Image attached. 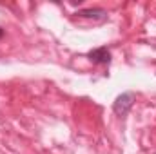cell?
Returning a JSON list of instances; mask_svg holds the SVG:
<instances>
[{
	"mask_svg": "<svg viewBox=\"0 0 156 154\" xmlns=\"http://www.w3.org/2000/svg\"><path fill=\"white\" fill-rule=\"evenodd\" d=\"M87 56H89V60L94 62V64H109V62H111V53H109L107 47H98V49L91 51Z\"/></svg>",
	"mask_w": 156,
	"mask_h": 154,
	"instance_id": "2",
	"label": "cell"
},
{
	"mask_svg": "<svg viewBox=\"0 0 156 154\" xmlns=\"http://www.w3.org/2000/svg\"><path fill=\"white\" fill-rule=\"evenodd\" d=\"M76 15H78V16H82V18L104 20V18L107 16V11H105V9H100V7H91V9H80Z\"/></svg>",
	"mask_w": 156,
	"mask_h": 154,
	"instance_id": "3",
	"label": "cell"
},
{
	"mask_svg": "<svg viewBox=\"0 0 156 154\" xmlns=\"http://www.w3.org/2000/svg\"><path fill=\"white\" fill-rule=\"evenodd\" d=\"M2 37H4V29L0 27V38H2Z\"/></svg>",
	"mask_w": 156,
	"mask_h": 154,
	"instance_id": "4",
	"label": "cell"
},
{
	"mask_svg": "<svg viewBox=\"0 0 156 154\" xmlns=\"http://www.w3.org/2000/svg\"><path fill=\"white\" fill-rule=\"evenodd\" d=\"M134 100H136L134 93H122L116 100H115V103H113V111H115V114L125 116L129 111H131V107L134 105Z\"/></svg>",
	"mask_w": 156,
	"mask_h": 154,
	"instance_id": "1",
	"label": "cell"
}]
</instances>
